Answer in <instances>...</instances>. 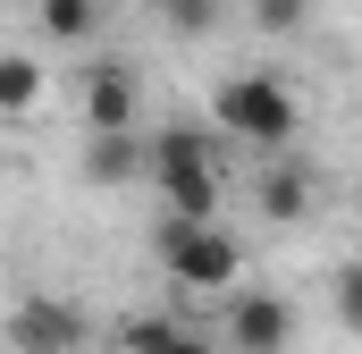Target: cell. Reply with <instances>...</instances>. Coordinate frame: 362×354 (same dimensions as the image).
Instances as JSON below:
<instances>
[{"instance_id":"1","label":"cell","mask_w":362,"mask_h":354,"mask_svg":"<svg viewBox=\"0 0 362 354\" xmlns=\"http://www.w3.org/2000/svg\"><path fill=\"white\" fill-rule=\"evenodd\" d=\"M144 177L169 194V219H219V152L202 127L144 135Z\"/></svg>"},{"instance_id":"2","label":"cell","mask_w":362,"mask_h":354,"mask_svg":"<svg viewBox=\"0 0 362 354\" xmlns=\"http://www.w3.org/2000/svg\"><path fill=\"white\" fill-rule=\"evenodd\" d=\"M152 245H160V270H169L177 287H194V295H228L236 270H245V245H236L219 219H169V211H160Z\"/></svg>"},{"instance_id":"3","label":"cell","mask_w":362,"mask_h":354,"mask_svg":"<svg viewBox=\"0 0 362 354\" xmlns=\"http://www.w3.org/2000/svg\"><path fill=\"white\" fill-rule=\"evenodd\" d=\"M211 110H219V127L228 135H245V144H295V85L270 76V68H245V76H219L211 93Z\"/></svg>"},{"instance_id":"4","label":"cell","mask_w":362,"mask_h":354,"mask_svg":"<svg viewBox=\"0 0 362 354\" xmlns=\"http://www.w3.org/2000/svg\"><path fill=\"white\" fill-rule=\"evenodd\" d=\"M295 346V304L270 287H228V354H286Z\"/></svg>"},{"instance_id":"5","label":"cell","mask_w":362,"mask_h":354,"mask_svg":"<svg viewBox=\"0 0 362 354\" xmlns=\"http://www.w3.org/2000/svg\"><path fill=\"white\" fill-rule=\"evenodd\" d=\"M8 346L17 354H76L85 346V312H76L68 295H25V304L8 312Z\"/></svg>"},{"instance_id":"6","label":"cell","mask_w":362,"mask_h":354,"mask_svg":"<svg viewBox=\"0 0 362 354\" xmlns=\"http://www.w3.org/2000/svg\"><path fill=\"white\" fill-rule=\"evenodd\" d=\"M135 110H144L135 68L127 59H93L85 68V135H135Z\"/></svg>"},{"instance_id":"7","label":"cell","mask_w":362,"mask_h":354,"mask_svg":"<svg viewBox=\"0 0 362 354\" xmlns=\"http://www.w3.org/2000/svg\"><path fill=\"white\" fill-rule=\"evenodd\" d=\"M118 346H127V354H219L202 329H185L177 312H135V321L118 329Z\"/></svg>"},{"instance_id":"8","label":"cell","mask_w":362,"mask_h":354,"mask_svg":"<svg viewBox=\"0 0 362 354\" xmlns=\"http://www.w3.org/2000/svg\"><path fill=\"white\" fill-rule=\"evenodd\" d=\"M85 177L93 185H135L144 177V135H85Z\"/></svg>"},{"instance_id":"9","label":"cell","mask_w":362,"mask_h":354,"mask_svg":"<svg viewBox=\"0 0 362 354\" xmlns=\"http://www.w3.org/2000/svg\"><path fill=\"white\" fill-rule=\"evenodd\" d=\"M262 211H270L278 228L303 219V211H312V169H303V161H270V169H262Z\"/></svg>"},{"instance_id":"10","label":"cell","mask_w":362,"mask_h":354,"mask_svg":"<svg viewBox=\"0 0 362 354\" xmlns=\"http://www.w3.org/2000/svg\"><path fill=\"white\" fill-rule=\"evenodd\" d=\"M34 101H42V68L25 51H0V118H25Z\"/></svg>"},{"instance_id":"11","label":"cell","mask_w":362,"mask_h":354,"mask_svg":"<svg viewBox=\"0 0 362 354\" xmlns=\"http://www.w3.org/2000/svg\"><path fill=\"white\" fill-rule=\"evenodd\" d=\"M93 17H101V0H42V34L51 42H85Z\"/></svg>"},{"instance_id":"12","label":"cell","mask_w":362,"mask_h":354,"mask_svg":"<svg viewBox=\"0 0 362 354\" xmlns=\"http://www.w3.org/2000/svg\"><path fill=\"white\" fill-rule=\"evenodd\" d=\"M152 8L169 17V34H185V42L194 34H219V17H228V0H152Z\"/></svg>"},{"instance_id":"13","label":"cell","mask_w":362,"mask_h":354,"mask_svg":"<svg viewBox=\"0 0 362 354\" xmlns=\"http://www.w3.org/2000/svg\"><path fill=\"white\" fill-rule=\"evenodd\" d=\"M253 17H262V34H303L312 0H253Z\"/></svg>"},{"instance_id":"14","label":"cell","mask_w":362,"mask_h":354,"mask_svg":"<svg viewBox=\"0 0 362 354\" xmlns=\"http://www.w3.org/2000/svg\"><path fill=\"white\" fill-rule=\"evenodd\" d=\"M337 321H346V329L362 321V278H354V270H337Z\"/></svg>"}]
</instances>
